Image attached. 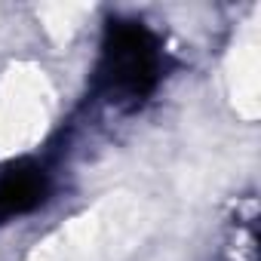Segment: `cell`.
<instances>
[{"instance_id": "obj_1", "label": "cell", "mask_w": 261, "mask_h": 261, "mask_svg": "<svg viewBox=\"0 0 261 261\" xmlns=\"http://www.w3.org/2000/svg\"><path fill=\"white\" fill-rule=\"evenodd\" d=\"M157 71L160 59L148 31L139 25H117L101 56L98 89L111 105H136L157 83Z\"/></svg>"}, {"instance_id": "obj_2", "label": "cell", "mask_w": 261, "mask_h": 261, "mask_svg": "<svg viewBox=\"0 0 261 261\" xmlns=\"http://www.w3.org/2000/svg\"><path fill=\"white\" fill-rule=\"evenodd\" d=\"M43 194H46V175L40 172V166L7 169L0 175V221L40 206Z\"/></svg>"}]
</instances>
